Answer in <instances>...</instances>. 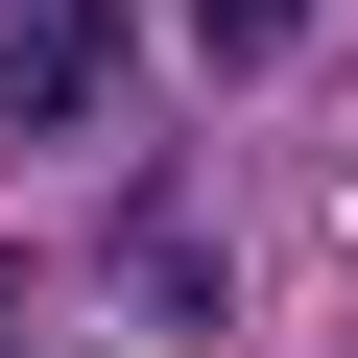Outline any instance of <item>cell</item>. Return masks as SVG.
Masks as SVG:
<instances>
[{
    "instance_id": "7a4b0ae2",
    "label": "cell",
    "mask_w": 358,
    "mask_h": 358,
    "mask_svg": "<svg viewBox=\"0 0 358 358\" xmlns=\"http://www.w3.org/2000/svg\"><path fill=\"white\" fill-rule=\"evenodd\" d=\"M287 24H310V0H192V48H215V72H287Z\"/></svg>"
},
{
    "instance_id": "6da1fadb",
    "label": "cell",
    "mask_w": 358,
    "mask_h": 358,
    "mask_svg": "<svg viewBox=\"0 0 358 358\" xmlns=\"http://www.w3.org/2000/svg\"><path fill=\"white\" fill-rule=\"evenodd\" d=\"M48 120H96V0H24L0 24V143H48Z\"/></svg>"
}]
</instances>
